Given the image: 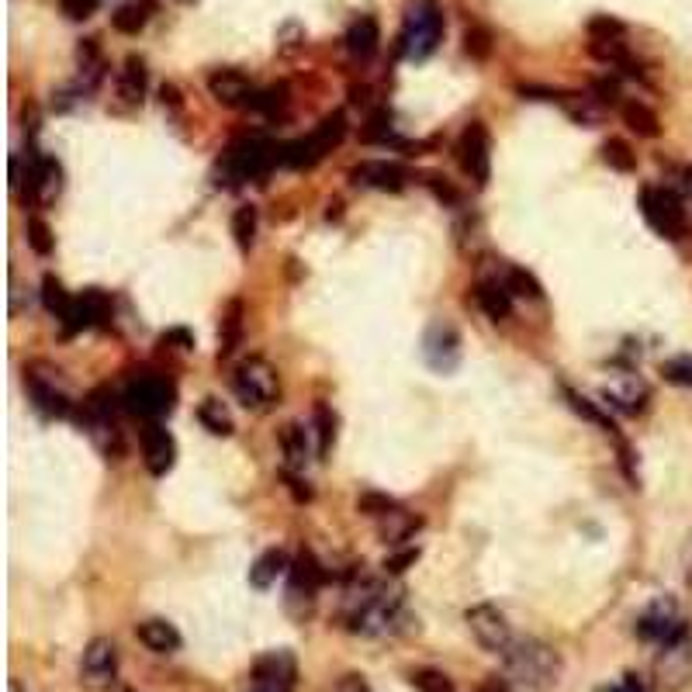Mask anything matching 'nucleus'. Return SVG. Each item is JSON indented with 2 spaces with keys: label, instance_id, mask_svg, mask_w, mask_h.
I'll list each match as a JSON object with an SVG mask.
<instances>
[{
  "label": "nucleus",
  "instance_id": "obj_1",
  "mask_svg": "<svg viewBox=\"0 0 692 692\" xmlns=\"http://www.w3.org/2000/svg\"><path fill=\"white\" fill-rule=\"evenodd\" d=\"M405 599L398 589H391L381 578L367 571H353L350 585L343 592V620L353 634L364 637H388L402 627Z\"/></svg>",
  "mask_w": 692,
  "mask_h": 692
},
{
  "label": "nucleus",
  "instance_id": "obj_2",
  "mask_svg": "<svg viewBox=\"0 0 692 692\" xmlns=\"http://www.w3.org/2000/svg\"><path fill=\"white\" fill-rule=\"evenodd\" d=\"M502 665H506V675L516 686L533 689V692L554 689L564 675L561 654L554 651L551 644L537 641V637H513L509 648L502 651Z\"/></svg>",
  "mask_w": 692,
  "mask_h": 692
},
{
  "label": "nucleus",
  "instance_id": "obj_3",
  "mask_svg": "<svg viewBox=\"0 0 692 692\" xmlns=\"http://www.w3.org/2000/svg\"><path fill=\"white\" fill-rule=\"evenodd\" d=\"M443 39V7L440 0H409L398 35V52L412 63H423L436 52Z\"/></svg>",
  "mask_w": 692,
  "mask_h": 692
},
{
  "label": "nucleus",
  "instance_id": "obj_4",
  "mask_svg": "<svg viewBox=\"0 0 692 692\" xmlns=\"http://www.w3.org/2000/svg\"><path fill=\"white\" fill-rule=\"evenodd\" d=\"M346 135V115L343 111H333L326 115L305 139H295V142H284L281 146V163L288 167H315L326 153H333L336 146L343 142Z\"/></svg>",
  "mask_w": 692,
  "mask_h": 692
},
{
  "label": "nucleus",
  "instance_id": "obj_5",
  "mask_svg": "<svg viewBox=\"0 0 692 692\" xmlns=\"http://www.w3.org/2000/svg\"><path fill=\"white\" fill-rule=\"evenodd\" d=\"M641 212L648 218V225L658 236L665 239H682L686 236L689 208L682 205V198L672 187H644L641 191Z\"/></svg>",
  "mask_w": 692,
  "mask_h": 692
},
{
  "label": "nucleus",
  "instance_id": "obj_6",
  "mask_svg": "<svg viewBox=\"0 0 692 692\" xmlns=\"http://www.w3.org/2000/svg\"><path fill=\"white\" fill-rule=\"evenodd\" d=\"M232 391L246 409H267L270 402H277L281 385H277V371L263 357H250L236 367L232 374Z\"/></svg>",
  "mask_w": 692,
  "mask_h": 692
},
{
  "label": "nucleus",
  "instance_id": "obj_7",
  "mask_svg": "<svg viewBox=\"0 0 692 692\" xmlns=\"http://www.w3.org/2000/svg\"><path fill=\"white\" fill-rule=\"evenodd\" d=\"M122 402H125V409L135 412V416L156 419V416H167L173 409L177 388H173V381H167L163 374H139V378L129 381Z\"/></svg>",
  "mask_w": 692,
  "mask_h": 692
},
{
  "label": "nucleus",
  "instance_id": "obj_8",
  "mask_svg": "<svg viewBox=\"0 0 692 692\" xmlns=\"http://www.w3.org/2000/svg\"><path fill=\"white\" fill-rule=\"evenodd\" d=\"M274 163H281V146H274V142H267V139H243L225 153L222 167L239 184V180L263 177Z\"/></svg>",
  "mask_w": 692,
  "mask_h": 692
},
{
  "label": "nucleus",
  "instance_id": "obj_9",
  "mask_svg": "<svg viewBox=\"0 0 692 692\" xmlns=\"http://www.w3.org/2000/svg\"><path fill=\"white\" fill-rule=\"evenodd\" d=\"M686 620H682V609L672 596H661L637 616V637L651 644H668L675 637L686 634Z\"/></svg>",
  "mask_w": 692,
  "mask_h": 692
},
{
  "label": "nucleus",
  "instance_id": "obj_10",
  "mask_svg": "<svg viewBox=\"0 0 692 692\" xmlns=\"http://www.w3.org/2000/svg\"><path fill=\"white\" fill-rule=\"evenodd\" d=\"M457 160L471 177V184L488 187V177H492V135L481 122H471L464 129L461 142H457Z\"/></svg>",
  "mask_w": 692,
  "mask_h": 692
},
{
  "label": "nucleus",
  "instance_id": "obj_11",
  "mask_svg": "<svg viewBox=\"0 0 692 692\" xmlns=\"http://www.w3.org/2000/svg\"><path fill=\"white\" fill-rule=\"evenodd\" d=\"M464 620H468L475 641L485 651H492V654H502L509 648V641L516 637L513 627H509V620H506V613H502L499 606H492V603L471 606L468 613H464Z\"/></svg>",
  "mask_w": 692,
  "mask_h": 692
},
{
  "label": "nucleus",
  "instance_id": "obj_12",
  "mask_svg": "<svg viewBox=\"0 0 692 692\" xmlns=\"http://www.w3.org/2000/svg\"><path fill=\"white\" fill-rule=\"evenodd\" d=\"M423 360L436 374H454L461 364V333L450 322L436 319L423 336Z\"/></svg>",
  "mask_w": 692,
  "mask_h": 692
},
{
  "label": "nucleus",
  "instance_id": "obj_13",
  "mask_svg": "<svg viewBox=\"0 0 692 692\" xmlns=\"http://www.w3.org/2000/svg\"><path fill=\"white\" fill-rule=\"evenodd\" d=\"M56 381H59V371H52V367H45V374H39V367L35 364L25 367V385H28V391H32L35 409L45 412V416H52V419H63V416H70L73 402H70V391L59 388Z\"/></svg>",
  "mask_w": 692,
  "mask_h": 692
},
{
  "label": "nucleus",
  "instance_id": "obj_14",
  "mask_svg": "<svg viewBox=\"0 0 692 692\" xmlns=\"http://www.w3.org/2000/svg\"><path fill=\"white\" fill-rule=\"evenodd\" d=\"M118 675V648L108 637H94L80 661V682L90 689H111Z\"/></svg>",
  "mask_w": 692,
  "mask_h": 692
},
{
  "label": "nucleus",
  "instance_id": "obj_15",
  "mask_svg": "<svg viewBox=\"0 0 692 692\" xmlns=\"http://www.w3.org/2000/svg\"><path fill=\"white\" fill-rule=\"evenodd\" d=\"M654 672L665 689H682L692 679V637L689 630L675 641L661 644V654L654 661Z\"/></svg>",
  "mask_w": 692,
  "mask_h": 692
},
{
  "label": "nucleus",
  "instance_id": "obj_16",
  "mask_svg": "<svg viewBox=\"0 0 692 692\" xmlns=\"http://www.w3.org/2000/svg\"><path fill=\"white\" fill-rule=\"evenodd\" d=\"M253 679H257V689L263 692H291L298 679V665L291 658V651H270L253 665Z\"/></svg>",
  "mask_w": 692,
  "mask_h": 692
},
{
  "label": "nucleus",
  "instance_id": "obj_17",
  "mask_svg": "<svg viewBox=\"0 0 692 692\" xmlns=\"http://www.w3.org/2000/svg\"><path fill=\"white\" fill-rule=\"evenodd\" d=\"M603 398H606V405H613V409L627 412V416H637V412H644V405H648L651 388L644 385L637 374L620 371L609 378V385L603 388Z\"/></svg>",
  "mask_w": 692,
  "mask_h": 692
},
{
  "label": "nucleus",
  "instance_id": "obj_18",
  "mask_svg": "<svg viewBox=\"0 0 692 692\" xmlns=\"http://www.w3.org/2000/svg\"><path fill=\"white\" fill-rule=\"evenodd\" d=\"M208 90H212V97L218 104H225V108H250L253 97H257V87L250 84V77L243 70H232V66L215 70L208 77Z\"/></svg>",
  "mask_w": 692,
  "mask_h": 692
},
{
  "label": "nucleus",
  "instance_id": "obj_19",
  "mask_svg": "<svg viewBox=\"0 0 692 692\" xmlns=\"http://www.w3.org/2000/svg\"><path fill=\"white\" fill-rule=\"evenodd\" d=\"M350 180L360 187H371V191L398 194V191H405V184H409V173H405V167L388 163V160H364L360 167L350 170Z\"/></svg>",
  "mask_w": 692,
  "mask_h": 692
},
{
  "label": "nucleus",
  "instance_id": "obj_20",
  "mask_svg": "<svg viewBox=\"0 0 692 692\" xmlns=\"http://www.w3.org/2000/svg\"><path fill=\"white\" fill-rule=\"evenodd\" d=\"M291 585H288V606L295 603H305L308 609H312L315 603V592L322 589V564L312 558V551H302L295 558V564H291Z\"/></svg>",
  "mask_w": 692,
  "mask_h": 692
},
{
  "label": "nucleus",
  "instance_id": "obj_21",
  "mask_svg": "<svg viewBox=\"0 0 692 692\" xmlns=\"http://www.w3.org/2000/svg\"><path fill=\"white\" fill-rule=\"evenodd\" d=\"M142 461H146L149 475H167L177 461V443L160 423H149L142 430Z\"/></svg>",
  "mask_w": 692,
  "mask_h": 692
},
{
  "label": "nucleus",
  "instance_id": "obj_22",
  "mask_svg": "<svg viewBox=\"0 0 692 692\" xmlns=\"http://www.w3.org/2000/svg\"><path fill=\"white\" fill-rule=\"evenodd\" d=\"M108 315H111L108 295H104V291H97V288H87L84 295L77 298V305H73L70 319L63 322L66 336L80 333V329H90V326H108Z\"/></svg>",
  "mask_w": 692,
  "mask_h": 692
},
{
  "label": "nucleus",
  "instance_id": "obj_23",
  "mask_svg": "<svg viewBox=\"0 0 692 692\" xmlns=\"http://www.w3.org/2000/svg\"><path fill=\"white\" fill-rule=\"evenodd\" d=\"M475 302L492 322L509 319V312H513V291L506 288V274L481 277V281L475 284Z\"/></svg>",
  "mask_w": 692,
  "mask_h": 692
},
{
  "label": "nucleus",
  "instance_id": "obj_24",
  "mask_svg": "<svg viewBox=\"0 0 692 692\" xmlns=\"http://www.w3.org/2000/svg\"><path fill=\"white\" fill-rule=\"evenodd\" d=\"M346 49H350V56L357 59H371L374 52L381 49V25L378 18H371V14H364V18H357L350 28H346Z\"/></svg>",
  "mask_w": 692,
  "mask_h": 692
},
{
  "label": "nucleus",
  "instance_id": "obj_25",
  "mask_svg": "<svg viewBox=\"0 0 692 692\" xmlns=\"http://www.w3.org/2000/svg\"><path fill=\"white\" fill-rule=\"evenodd\" d=\"M135 637L156 654H173V651H180V644H184L180 630L167 620H142L139 627H135Z\"/></svg>",
  "mask_w": 692,
  "mask_h": 692
},
{
  "label": "nucleus",
  "instance_id": "obj_26",
  "mask_svg": "<svg viewBox=\"0 0 692 692\" xmlns=\"http://www.w3.org/2000/svg\"><path fill=\"white\" fill-rule=\"evenodd\" d=\"M284 571H291V561H288V554H284L281 547H274V551H263L260 558L253 561V568H250V585H253V589H270V585H274Z\"/></svg>",
  "mask_w": 692,
  "mask_h": 692
},
{
  "label": "nucleus",
  "instance_id": "obj_27",
  "mask_svg": "<svg viewBox=\"0 0 692 692\" xmlns=\"http://www.w3.org/2000/svg\"><path fill=\"white\" fill-rule=\"evenodd\" d=\"M239 340H243V302L232 298L229 308L222 312V326H218V360L232 357Z\"/></svg>",
  "mask_w": 692,
  "mask_h": 692
},
{
  "label": "nucleus",
  "instance_id": "obj_28",
  "mask_svg": "<svg viewBox=\"0 0 692 692\" xmlns=\"http://www.w3.org/2000/svg\"><path fill=\"white\" fill-rule=\"evenodd\" d=\"M146 84H149V73H146V63L139 56H129L125 59V70L118 77V97L125 104H142L146 97Z\"/></svg>",
  "mask_w": 692,
  "mask_h": 692
},
{
  "label": "nucleus",
  "instance_id": "obj_29",
  "mask_svg": "<svg viewBox=\"0 0 692 692\" xmlns=\"http://www.w3.org/2000/svg\"><path fill=\"white\" fill-rule=\"evenodd\" d=\"M153 11H156L153 0H132V4L118 7V11L111 14V25H115V32H122V35H139L142 28L149 25Z\"/></svg>",
  "mask_w": 692,
  "mask_h": 692
},
{
  "label": "nucleus",
  "instance_id": "obj_30",
  "mask_svg": "<svg viewBox=\"0 0 692 692\" xmlns=\"http://www.w3.org/2000/svg\"><path fill=\"white\" fill-rule=\"evenodd\" d=\"M281 447H284V464H288V471H305L308 454H312L305 426H298V423L284 426V430H281Z\"/></svg>",
  "mask_w": 692,
  "mask_h": 692
},
{
  "label": "nucleus",
  "instance_id": "obj_31",
  "mask_svg": "<svg viewBox=\"0 0 692 692\" xmlns=\"http://www.w3.org/2000/svg\"><path fill=\"white\" fill-rule=\"evenodd\" d=\"M620 115H623V122H627V129L637 132V135H644V139H658V135H661V122H658V115H654L648 104L623 101L620 104Z\"/></svg>",
  "mask_w": 692,
  "mask_h": 692
},
{
  "label": "nucleus",
  "instance_id": "obj_32",
  "mask_svg": "<svg viewBox=\"0 0 692 692\" xmlns=\"http://www.w3.org/2000/svg\"><path fill=\"white\" fill-rule=\"evenodd\" d=\"M59 191H63V167H59L56 160H49V156H42L32 201H39V205H52V201L59 198Z\"/></svg>",
  "mask_w": 692,
  "mask_h": 692
},
{
  "label": "nucleus",
  "instance_id": "obj_33",
  "mask_svg": "<svg viewBox=\"0 0 692 692\" xmlns=\"http://www.w3.org/2000/svg\"><path fill=\"white\" fill-rule=\"evenodd\" d=\"M419 519L416 516H409L405 513V509H391L388 516H381V540H385V544H391V547H398L402 544V540H409L412 533L419 530Z\"/></svg>",
  "mask_w": 692,
  "mask_h": 692
},
{
  "label": "nucleus",
  "instance_id": "obj_34",
  "mask_svg": "<svg viewBox=\"0 0 692 692\" xmlns=\"http://www.w3.org/2000/svg\"><path fill=\"white\" fill-rule=\"evenodd\" d=\"M198 423L205 426L212 436H232V430H236L229 409H225L218 398H205V402L198 405Z\"/></svg>",
  "mask_w": 692,
  "mask_h": 692
},
{
  "label": "nucleus",
  "instance_id": "obj_35",
  "mask_svg": "<svg viewBox=\"0 0 692 692\" xmlns=\"http://www.w3.org/2000/svg\"><path fill=\"white\" fill-rule=\"evenodd\" d=\"M42 305L49 308L56 319H70V312H73V305H77V298H70V291L63 288V281H56L52 274H45L42 277Z\"/></svg>",
  "mask_w": 692,
  "mask_h": 692
},
{
  "label": "nucleus",
  "instance_id": "obj_36",
  "mask_svg": "<svg viewBox=\"0 0 692 692\" xmlns=\"http://www.w3.org/2000/svg\"><path fill=\"white\" fill-rule=\"evenodd\" d=\"M232 236H236V246L243 253H250L253 236H257V208L253 205H239L236 215H232Z\"/></svg>",
  "mask_w": 692,
  "mask_h": 692
},
{
  "label": "nucleus",
  "instance_id": "obj_37",
  "mask_svg": "<svg viewBox=\"0 0 692 692\" xmlns=\"http://www.w3.org/2000/svg\"><path fill=\"white\" fill-rule=\"evenodd\" d=\"M603 163H606L609 170L634 173L637 156H634V149H630L623 139H606V142H603Z\"/></svg>",
  "mask_w": 692,
  "mask_h": 692
},
{
  "label": "nucleus",
  "instance_id": "obj_38",
  "mask_svg": "<svg viewBox=\"0 0 692 692\" xmlns=\"http://www.w3.org/2000/svg\"><path fill=\"white\" fill-rule=\"evenodd\" d=\"M506 288L513 291L516 298H530V302H540L544 298V288L537 284V277L526 274L519 267H506Z\"/></svg>",
  "mask_w": 692,
  "mask_h": 692
},
{
  "label": "nucleus",
  "instance_id": "obj_39",
  "mask_svg": "<svg viewBox=\"0 0 692 692\" xmlns=\"http://www.w3.org/2000/svg\"><path fill=\"white\" fill-rule=\"evenodd\" d=\"M661 378L675 388H692V353L665 360V364H661Z\"/></svg>",
  "mask_w": 692,
  "mask_h": 692
},
{
  "label": "nucleus",
  "instance_id": "obj_40",
  "mask_svg": "<svg viewBox=\"0 0 692 692\" xmlns=\"http://www.w3.org/2000/svg\"><path fill=\"white\" fill-rule=\"evenodd\" d=\"M284 104H288V84H274L267 90H257L250 108L260 111V115H277V111H284Z\"/></svg>",
  "mask_w": 692,
  "mask_h": 692
},
{
  "label": "nucleus",
  "instance_id": "obj_41",
  "mask_svg": "<svg viewBox=\"0 0 692 692\" xmlns=\"http://www.w3.org/2000/svg\"><path fill=\"white\" fill-rule=\"evenodd\" d=\"M409 682H412V689H419V692H454V682L443 672H436V668H419V672L409 675Z\"/></svg>",
  "mask_w": 692,
  "mask_h": 692
},
{
  "label": "nucleus",
  "instance_id": "obj_42",
  "mask_svg": "<svg viewBox=\"0 0 692 692\" xmlns=\"http://www.w3.org/2000/svg\"><path fill=\"white\" fill-rule=\"evenodd\" d=\"M28 246H32L39 257H49L52 253V246H56V239H52V229H49V222L45 218H28Z\"/></svg>",
  "mask_w": 692,
  "mask_h": 692
},
{
  "label": "nucleus",
  "instance_id": "obj_43",
  "mask_svg": "<svg viewBox=\"0 0 692 692\" xmlns=\"http://www.w3.org/2000/svg\"><path fill=\"white\" fill-rule=\"evenodd\" d=\"M564 395H568V405H571V409L578 412V416H585V419H589V423L603 426V433H613V436H616V426H613V419H606L603 412H599L596 405L589 402V398L575 395V391H564Z\"/></svg>",
  "mask_w": 692,
  "mask_h": 692
},
{
  "label": "nucleus",
  "instance_id": "obj_44",
  "mask_svg": "<svg viewBox=\"0 0 692 692\" xmlns=\"http://www.w3.org/2000/svg\"><path fill=\"white\" fill-rule=\"evenodd\" d=\"M315 433H319V454H326L336 436V416L329 412V405H315Z\"/></svg>",
  "mask_w": 692,
  "mask_h": 692
},
{
  "label": "nucleus",
  "instance_id": "obj_45",
  "mask_svg": "<svg viewBox=\"0 0 692 692\" xmlns=\"http://www.w3.org/2000/svg\"><path fill=\"white\" fill-rule=\"evenodd\" d=\"M464 52H468L471 59H488V52H492V35H488V28L471 25L468 32H464Z\"/></svg>",
  "mask_w": 692,
  "mask_h": 692
},
{
  "label": "nucleus",
  "instance_id": "obj_46",
  "mask_svg": "<svg viewBox=\"0 0 692 692\" xmlns=\"http://www.w3.org/2000/svg\"><path fill=\"white\" fill-rule=\"evenodd\" d=\"M391 509H395V499H391V495H381V492H364L357 499V513L374 516V519L388 516Z\"/></svg>",
  "mask_w": 692,
  "mask_h": 692
},
{
  "label": "nucleus",
  "instance_id": "obj_47",
  "mask_svg": "<svg viewBox=\"0 0 692 692\" xmlns=\"http://www.w3.org/2000/svg\"><path fill=\"white\" fill-rule=\"evenodd\" d=\"M589 39H623V21H616V18H609V14H599V18H592L589 21Z\"/></svg>",
  "mask_w": 692,
  "mask_h": 692
},
{
  "label": "nucleus",
  "instance_id": "obj_48",
  "mask_svg": "<svg viewBox=\"0 0 692 692\" xmlns=\"http://www.w3.org/2000/svg\"><path fill=\"white\" fill-rule=\"evenodd\" d=\"M97 7H101V0H59V11H63L70 21H87V18H94Z\"/></svg>",
  "mask_w": 692,
  "mask_h": 692
},
{
  "label": "nucleus",
  "instance_id": "obj_49",
  "mask_svg": "<svg viewBox=\"0 0 692 692\" xmlns=\"http://www.w3.org/2000/svg\"><path fill=\"white\" fill-rule=\"evenodd\" d=\"M416 561H419V547H405V551H398V554H388L385 571L388 575H402V571L412 568Z\"/></svg>",
  "mask_w": 692,
  "mask_h": 692
},
{
  "label": "nucleus",
  "instance_id": "obj_50",
  "mask_svg": "<svg viewBox=\"0 0 692 692\" xmlns=\"http://www.w3.org/2000/svg\"><path fill=\"white\" fill-rule=\"evenodd\" d=\"M672 180H675L672 191L682 198V205L692 208V167H675L672 170Z\"/></svg>",
  "mask_w": 692,
  "mask_h": 692
},
{
  "label": "nucleus",
  "instance_id": "obj_51",
  "mask_svg": "<svg viewBox=\"0 0 692 692\" xmlns=\"http://www.w3.org/2000/svg\"><path fill=\"white\" fill-rule=\"evenodd\" d=\"M426 187H430L440 201H447V205H461V194H457L443 177H436V173H426Z\"/></svg>",
  "mask_w": 692,
  "mask_h": 692
},
{
  "label": "nucleus",
  "instance_id": "obj_52",
  "mask_svg": "<svg viewBox=\"0 0 692 692\" xmlns=\"http://www.w3.org/2000/svg\"><path fill=\"white\" fill-rule=\"evenodd\" d=\"M599 692H651V686H648V679H644V675L630 672V675H623L616 686H603Z\"/></svg>",
  "mask_w": 692,
  "mask_h": 692
},
{
  "label": "nucleus",
  "instance_id": "obj_53",
  "mask_svg": "<svg viewBox=\"0 0 692 692\" xmlns=\"http://www.w3.org/2000/svg\"><path fill=\"white\" fill-rule=\"evenodd\" d=\"M391 115H388V111H374V115H371V125H367V129H364V139L367 142H374V139H388V132H391Z\"/></svg>",
  "mask_w": 692,
  "mask_h": 692
},
{
  "label": "nucleus",
  "instance_id": "obj_54",
  "mask_svg": "<svg viewBox=\"0 0 692 692\" xmlns=\"http://www.w3.org/2000/svg\"><path fill=\"white\" fill-rule=\"evenodd\" d=\"M592 94L599 104H620V84L616 80H592Z\"/></svg>",
  "mask_w": 692,
  "mask_h": 692
},
{
  "label": "nucleus",
  "instance_id": "obj_55",
  "mask_svg": "<svg viewBox=\"0 0 692 692\" xmlns=\"http://www.w3.org/2000/svg\"><path fill=\"white\" fill-rule=\"evenodd\" d=\"M333 692H367V686H364V679H360V675H346V679Z\"/></svg>",
  "mask_w": 692,
  "mask_h": 692
},
{
  "label": "nucleus",
  "instance_id": "obj_56",
  "mask_svg": "<svg viewBox=\"0 0 692 692\" xmlns=\"http://www.w3.org/2000/svg\"><path fill=\"white\" fill-rule=\"evenodd\" d=\"M481 692H509L506 679H488L485 686H481Z\"/></svg>",
  "mask_w": 692,
  "mask_h": 692
},
{
  "label": "nucleus",
  "instance_id": "obj_57",
  "mask_svg": "<svg viewBox=\"0 0 692 692\" xmlns=\"http://www.w3.org/2000/svg\"><path fill=\"white\" fill-rule=\"evenodd\" d=\"M180 4H194V0H180Z\"/></svg>",
  "mask_w": 692,
  "mask_h": 692
},
{
  "label": "nucleus",
  "instance_id": "obj_58",
  "mask_svg": "<svg viewBox=\"0 0 692 692\" xmlns=\"http://www.w3.org/2000/svg\"><path fill=\"white\" fill-rule=\"evenodd\" d=\"M253 692H263V689H253Z\"/></svg>",
  "mask_w": 692,
  "mask_h": 692
}]
</instances>
